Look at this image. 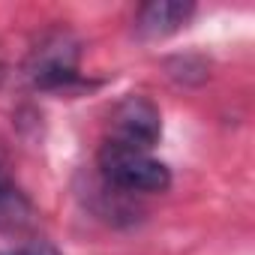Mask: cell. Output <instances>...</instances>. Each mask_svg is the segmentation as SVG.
Instances as JSON below:
<instances>
[{
	"label": "cell",
	"mask_w": 255,
	"mask_h": 255,
	"mask_svg": "<svg viewBox=\"0 0 255 255\" xmlns=\"http://www.w3.org/2000/svg\"><path fill=\"white\" fill-rule=\"evenodd\" d=\"M99 174L102 180L117 189V192H165L171 186V171L150 156V150H135V147H123L114 141H105L99 150Z\"/></svg>",
	"instance_id": "6da1fadb"
},
{
	"label": "cell",
	"mask_w": 255,
	"mask_h": 255,
	"mask_svg": "<svg viewBox=\"0 0 255 255\" xmlns=\"http://www.w3.org/2000/svg\"><path fill=\"white\" fill-rule=\"evenodd\" d=\"M3 75H6V72H3V66H0V84H3Z\"/></svg>",
	"instance_id": "52a82bcc"
},
{
	"label": "cell",
	"mask_w": 255,
	"mask_h": 255,
	"mask_svg": "<svg viewBox=\"0 0 255 255\" xmlns=\"http://www.w3.org/2000/svg\"><path fill=\"white\" fill-rule=\"evenodd\" d=\"M78 57L81 42L75 39V33L66 27H54L33 45L27 57V78L45 90L66 87L78 78Z\"/></svg>",
	"instance_id": "7a4b0ae2"
},
{
	"label": "cell",
	"mask_w": 255,
	"mask_h": 255,
	"mask_svg": "<svg viewBox=\"0 0 255 255\" xmlns=\"http://www.w3.org/2000/svg\"><path fill=\"white\" fill-rule=\"evenodd\" d=\"M162 138V117L159 108L147 96H126L111 111V138L114 144L135 147V150H153Z\"/></svg>",
	"instance_id": "3957f363"
},
{
	"label": "cell",
	"mask_w": 255,
	"mask_h": 255,
	"mask_svg": "<svg viewBox=\"0 0 255 255\" xmlns=\"http://www.w3.org/2000/svg\"><path fill=\"white\" fill-rule=\"evenodd\" d=\"M0 255H63V252L57 246L45 243V240H30V243H18V246L0 249Z\"/></svg>",
	"instance_id": "8992f818"
},
{
	"label": "cell",
	"mask_w": 255,
	"mask_h": 255,
	"mask_svg": "<svg viewBox=\"0 0 255 255\" xmlns=\"http://www.w3.org/2000/svg\"><path fill=\"white\" fill-rule=\"evenodd\" d=\"M30 222H33L30 198L0 168V231H18V228H27Z\"/></svg>",
	"instance_id": "5b68a950"
},
{
	"label": "cell",
	"mask_w": 255,
	"mask_h": 255,
	"mask_svg": "<svg viewBox=\"0 0 255 255\" xmlns=\"http://www.w3.org/2000/svg\"><path fill=\"white\" fill-rule=\"evenodd\" d=\"M195 6L192 3H180V0H153L138 9L135 18V30L141 39H165L171 33H177L180 27L189 24Z\"/></svg>",
	"instance_id": "277c9868"
}]
</instances>
